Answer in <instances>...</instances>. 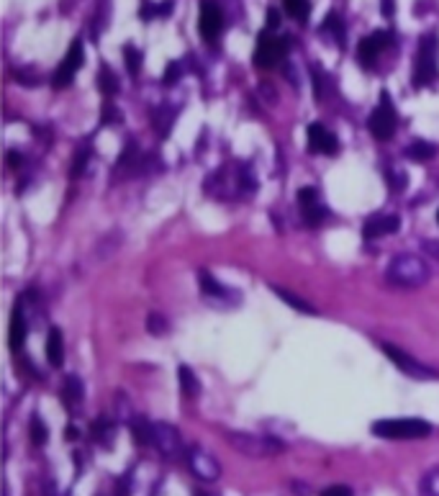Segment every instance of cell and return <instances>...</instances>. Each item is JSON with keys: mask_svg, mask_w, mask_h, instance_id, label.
<instances>
[{"mask_svg": "<svg viewBox=\"0 0 439 496\" xmlns=\"http://www.w3.org/2000/svg\"><path fill=\"white\" fill-rule=\"evenodd\" d=\"M380 350L386 352L391 362H393L398 370H404L406 376H411V378H419V380H429L434 378V370L422 365L419 360H413L411 355H406L404 350H398L395 345H388V342H380Z\"/></svg>", "mask_w": 439, "mask_h": 496, "instance_id": "9", "label": "cell"}, {"mask_svg": "<svg viewBox=\"0 0 439 496\" xmlns=\"http://www.w3.org/2000/svg\"><path fill=\"white\" fill-rule=\"evenodd\" d=\"M306 136H308V147H311L316 154H337V149H339L337 136L324 127V124H308Z\"/></svg>", "mask_w": 439, "mask_h": 496, "instance_id": "12", "label": "cell"}, {"mask_svg": "<svg viewBox=\"0 0 439 496\" xmlns=\"http://www.w3.org/2000/svg\"><path fill=\"white\" fill-rule=\"evenodd\" d=\"M88 160H90V149H77V157H75V165H72V175H80L85 167H88Z\"/></svg>", "mask_w": 439, "mask_h": 496, "instance_id": "32", "label": "cell"}, {"mask_svg": "<svg viewBox=\"0 0 439 496\" xmlns=\"http://www.w3.org/2000/svg\"><path fill=\"white\" fill-rule=\"evenodd\" d=\"M316 201H319L316 188H301L298 190V203H301V206H311V203H316Z\"/></svg>", "mask_w": 439, "mask_h": 496, "instance_id": "34", "label": "cell"}, {"mask_svg": "<svg viewBox=\"0 0 439 496\" xmlns=\"http://www.w3.org/2000/svg\"><path fill=\"white\" fill-rule=\"evenodd\" d=\"M82 62H85V52H82V42L80 39H75L70 44V52H67V57H64V62L57 67V73H54L52 77V85L54 88H67L72 82V77H75V73L82 67Z\"/></svg>", "mask_w": 439, "mask_h": 496, "instance_id": "10", "label": "cell"}, {"mask_svg": "<svg viewBox=\"0 0 439 496\" xmlns=\"http://www.w3.org/2000/svg\"><path fill=\"white\" fill-rule=\"evenodd\" d=\"M198 283H200V288H203V293H206L208 298H226V293H229L208 270L198 273Z\"/></svg>", "mask_w": 439, "mask_h": 496, "instance_id": "20", "label": "cell"}, {"mask_svg": "<svg viewBox=\"0 0 439 496\" xmlns=\"http://www.w3.org/2000/svg\"><path fill=\"white\" fill-rule=\"evenodd\" d=\"M393 13V0H383V16H391Z\"/></svg>", "mask_w": 439, "mask_h": 496, "instance_id": "38", "label": "cell"}, {"mask_svg": "<svg viewBox=\"0 0 439 496\" xmlns=\"http://www.w3.org/2000/svg\"><path fill=\"white\" fill-rule=\"evenodd\" d=\"M422 494L424 496H439V466L427 470L422 476Z\"/></svg>", "mask_w": 439, "mask_h": 496, "instance_id": "25", "label": "cell"}, {"mask_svg": "<svg viewBox=\"0 0 439 496\" xmlns=\"http://www.w3.org/2000/svg\"><path fill=\"white\" fill-rule=\"evenodd\" d=\"M46 358H49V365L52 368H59L64 362V342H62V332L52 327L49 329V337H46Z\"/></svg>", "mask_w": 439, "mask_h": 496, "instance_id": "17", "label": "cell"}, {"mask_svg": "<svg viewBox=\"0 0 439 496\" xmlns=\"http://www.w3.org/2000/svg\"><path fill=\"white\" fill-rule=\"evenodd\" d=\"M46 440H49V430L41 422V416H31V442L34 445H46Z\"/></svg>", "mask_w": 439, "mask_h": 496, "instance_id": "27", "label": "cell"}, {"mask_svg": "<svg viewBox=\"0 0 439 496\" xmlns=\"http://www.w3.org/2000/svg\"><path fill=\"white\" fill-rule=\"evenodd\" d=\"M275 293L280 296V301H286V304H290L293 309H298V311H308V314H314L316 309L308 304V301H303L301 296H296V293H290V291H283V288H275Z\"/></svg>", "mask_w": 439, "mask_h": 496, "instance_id": "24", "label": "cell"}, {"mask_svg": "<svg viewBox=\"0 0 439 496\" xmlns=\"http://www.w3.org/2000/svg\"><path fill=\"white\" fill-rule=\"evenodd\" d=\"M437 221H439V214H437Z\"/></svg>", "mask_w": 439, "mask_h": 496, "instance_id": "39", "label": "cell"}, {"mask_svg": "<svg viewBox=\"0 0 439 496\" xmlns=\"http://www.w3.org/2000/svg\"><path fill=\"white\" fill-rule=\"evenodd\" d=\"M373 434L383 440H422L431 434V424L416 416H401V419H377L373 424Z\"/></svg>", "mask_w": 439, "mask_h": 496, "instance_id": "3", "label": "cell"}, {"mask_svg": "<svg viewBox=\"0 0 439 496\" xmlns=\"http://www.w3.org/2000/svg\"><path fill=\"white\" fill-rule=\"evenodd\" d=\"M326 217H329V211H326L324 206H319V203L303 206V219H306V224L308 226H319Z\"/></svg>", "mask_w": 439, "mask_h": 496, "instance_id": "26", "label": "cell"}, {"mask_svg": "<svg viewBox=\"0 0 439 496\" xmlns=\"http://www.w3.org/2000/svg\"><path fill=\"white\" fill-rule=\"evenodd\" d=\"M90 434H93V440L103 445V448H113V437H116V424L106 419V416H98L93 427H90Z\"/></svg>", "mask_w": 439, "mask_h": 496, "instance_id": "16", "label": "cell"}, {"mask_svg": "<svg viewBox=\"0 0 439 496\" xmlns=\"http://www.w3.org/2000/svg\"><path fill=\"white\" fill-rule=\"evenodd\" d=\"M221 28H224V16L221 8L216 6L214 0H200V16H198V31L200 39L214 44L216 39L221 37Z\"/></svg>", "mask_w": 439, "mask_h": 496, "instance_id": "8", "label": "cell"}, {"mask_svg": "<svg viewBox=\"0 0 439 496\" xmlns=\"http://www.w3.org/2000/svg\"><path fill=\"white\" fill-rule=\"evenodd\" d=\"M391 42V37H388L386 31H375V34H370V37H365L362 42H359L357 46V59L359 64H365V67H370V64L375 62L377 55L386 49V44Z\"/></svg>", "mask_w": 439, "mask_h": 496, "instance_id": "13", "label": "cell"}, {"mask_svg": "<svg viewBox=\"0 0 439 496\" xmlns=\"http://www.w3.org/2000/svg\"><path fill=\"white\" fill-rule=\"evenodd\" d=\"M439 67V39L437 34H424L416 55V70H413V85H429L437 77Z\"/></svg>", "mask_w": 439, "mask_h": 496, "instance_id": "4", "label": "cell"}, {"mask_svg": "<svg viewBox=\"0 0 439 496\" xmlns=\"http://www.w3.org/2000/svg\"><path fill=\"white\" fill-rule=\"evenodd\" d=\"M98 82H100V91L106 93V95H113V93L118 91V82H116V77H113V73L108 70V67H103L100 70V75H98Z\"/></svg>", "mask_w": 439, "mask_h": 496, "instance_id": "28", "label": "cell"}, {"mask_svg": "<svg viewBox=\"0 0 439 496\" xmlns=\"http://www.w3.org/2000/svg\"><path fill=\"white\" fill-rule=\"evenodd\" d=\"M41 496H57V488H54V484L46 478V481H41Z\"/></svg>", "mask_w": 439, "mask_h": 496, "instance_id": "37", "label": "cell"}, {"mask_svg": "<svg viewBox=\"0 0 439 496\" xmlns=\"http://www.w3.org/2000/svg\"><path fill=\"white\" fill-rule=\"evenodd\" d=\"M283 8H286V13L290 19L306 21L308 10H311V3H308V0H283Z\"/></svg>", "mask_w": 439, "mask_h": 496, "instance_id": "23", "label": "cell"}, {"mask_svg": "<svg viewBox=\"0 0 439 496\" xmlns=\"http://www.w3.org/2000/svg\"><path fill=\"white\" fill-rule=\"evenodd\" d=\"M178 376H180V388H183L185 396H198V394H200V383H198L196 373H193L188 365H180Z\"/></svg>", "mask_w": 439, "mask_h": 496, "instance_id": "22", "label": "cell"}, {"mask_svg": "<svg viewBox=\"0 0 439 496\" xmlns=\"http://www.w3.org/2000/svg\"><path fill=\"white\" fill-rule=\"evenodd\" d=\"M395 124H398L395 106H393V100H391V95L383 91L380 93V103H377V109L373 111V116H370L368 121L370 134L375 136L377 142H388V139L395 134Z\"/></svg>", "mask_w": 439, "mask_h": 496, "instance_id": "5", "label": "cell"}, {"mask_svg": "<svg viewBox=\"0 0 439 496\" xmlns=\"http://www.w3.org/2000/svg\"><path fill=\"white\" fill-rule=\"evenodd\" d=\"M224 440L232 445L236 452H242L247 458H270V455H278L283 452V442L268 434H252V432H236L229 430L224 432Z\"/></svg>", "mask_w": 439, "mask_h": 496, "instance_id": "2", "label": "cell"}, {"mask_svg": "<svg viewBox=\"0 0 439 496\" xmlns=\"http://www.w3.org/2000/svg\"><path fill=\"white\" fill-rule=\"evenodd\" d=\"M82 380L77 378V376H67L64 378V386H62V398L64 404H67V409H72L75 404H80L82 401Z\"/></svg>", "mask_w": 439, "mask_h": 496, "instance_id": "18", "label": "cell"}, {"mask_svg": "<svg viewBox=\"0 0 439 496\" xmlns=\"http://www.w3.org/2000/svg\"><path fill=\"white\" fill-rule=\"evenodd\" d=\"M434 154H437V147L431 145V142H424V139L411 142V145L406 147V157L413 160V163H427V160H431Z\"/></svg>", "mask_w": 439, "mask_h": 496, "instance_id": "19", "label": "cell"}, {"mask_svg": "<svg viewBox=\"0 0 439 496\" xmlns=\"http://www.w3.org/2000/svg\"><path fill=\"white\" fill-rule=\"evenodd\" d=\"M26 334H28V327H26V316L21 311V304H16L13 309V314H10V329H8V345L13 352H21V347L26 345Z\"/></svg>", "mask_w": 439, "mask_h": 496, "instance_id": "15", "label": "cell"}, {"mask_svg": "<svg viewBox=\"0 0 439 496\" xmlns=\"http://www.w3.org/2000/svg\"><path fill=\"white\" fill-rule=\"evenodd\" d=\"M188 466H190V470L200 478V481H208V484L221 476V466H218V460H216L211 452L203 450V448H190L188 450Z\"/></svg>", "mask_w": 439, "mask_h": 496, "instance_id": "11", "label": "cell"}, {"mask_svg": "<svg viewBox=\"0 0 439 496\" xmlns=\"http://www.w3.org/2000/svg\"><path fill=\"white\" fill-rule=\"evenodd\" d=\"M152 448H157L160 455L165 458H183L185 455V445H183V437L180 432L167 422H154L152 430Z\"/></svg>", "mask_w": 439, "mask_h": 496, "instance_id": "6", "label": "cell"}, {"mask_svg": "<svg viewBox=\"0 0 439 496\" xmlns=\"http://www.w3.org/2000/svg\"><path fill=\"white\" fill-rule=\"evenodd\" d=\"M147 329L152 334H165L167 332V319L162 314H149V319H147Z\"/></svg>", "mask_w": 439, "mask_h": 496, "instance_id": "31", "label": "cell"}, {"mask_svg": "<svg viewBox=\"0 0 439 496\" xmlns=\"http://www.w3.org/2000/svg\"><path fill=\"white\" fill-rule=\"evenodd\" d=\"M401 226V219L395 214H377L370 221H365L362 226V237L365 239H377V237H386V235H395Z\"/></svg>", "mask_w": 439, "mask_h": 496, "instance_id": "14", "label": "cell"}, {"mask_svg": "<svg viewBox=\"0 0 439 496\" xmlns=\"http://www.w3.org/2000/svg\"><path fill=\"white\" fill-rule=\"evenodd\" d=\"M388 283H393L398 288H422L431 278L429 265L416 257V255H395L386 268Z\"/></svg>", "mask_w": 439, "mask_h": 496, "instance_id": "1", "label": "cell"}, {"mask_svg": "<svg viewBox=\"0 0 439 496\" xmlns=\"http://www.w3.org/2000/svg\"><path fill=\"white\" fill-rule=\"evenodd\" d=\"M265 21H268V28L272 31V28H278V24H280V13L275 8H270L268 10V19H265Z\"/></svg>", "mask_w": 439, "mask_h": 496, "instance_id": "36", "label": "cell"}, {"mask_svg": "<svg viewBox=\"0 0 439 496\" xmlns=\"http://www.w3.org/2000/svg\"><path fill=\"white\" fill-rule=\"evenodd\" d=\"M286 55H288L286 39L272 37L270 31H262L260 39H257V49H254V64H257V67H272V64H278Z\"/></svg>", "mask_w": 439, "mask_h": 496, "instance_id": "7", "label": "cell"}, {"mask_svg": "<svg viewBox=\"0 0 439 496\" xmlns=\"http://www.w3.org/2000/svg\"><path fill=\"white\" fill-rule=\"evenodd\" d=\"M124 57H126V64H129V75L136 77V73H139V62H142V55L136 52L134 46H126Z\"/></svg>", "mask_w": 439, "mask_h": 496, "instance_id": "30", "label": "cell"}, {"mask_svg": "<svg viewBox=\"0 0 439 496\" xmlns=\"http://www.w3.org/2000/svg\"><path fill=\"white\" fill-rule=\"evenodd\" d=\"M178 77H180V64L170 62L167 64V70H165V75H162V82H165V85H175Z\"/></svg>", "mask_w": 439, "mask_h": 496, "instance_id": "33", "label": "cell"}, {"mask_svg": "<svg viewBox=\"0 0 439 496\" xmlns=\"http://www.w3.org/2000/svg\"><path fill=\"white\" fill-rule=\"evenodd\" d=\"M321 496H352V491L347 486H329L324 488Z\"/></svg>", "mask_w": 439, "mask_h": 496, "instance_id": "35", "label": "cell"}, {"mask_svg": "<svg viewBox=\"0 0 439 496\" xmlns=\"http://www.w3.org/2000/svg\"><path fill=\"white\" fill-rule=\"evenodd\" d=\"M152 430L154 422L144 419V416H134L131 419V432H134L136 445H152Z\"/></svg>", "mask_w": 439, "mask_h": 496, "instance_id": "21", "label": "cell"}, {"mask_svg": "<svg viewBox=\"0 0 439 496\" xmlns=\"http://www.w3.org/2000/svg\"><path fill=\"white\" fill-rule=\"evenodd\" d=\"M324 31H329V34H334L337 37V42H342V37H344V26H342V21L337 13H329L326 19H324Z\"/></svg>", "mask_w": 439, "mask_h": 496, "instance_id": "29", "label": "cell"}]
</instances>
